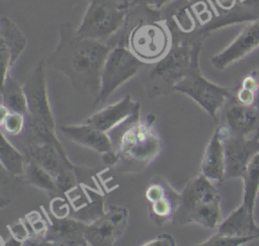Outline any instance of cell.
<instances>
[{"label": "cell", "instance_id": "obj_1", "mask_svg": "<svg viewBox=\"0 0 259 246\" xmlns=\"http://www.w3.org/2000/svg\"><path fill=\"white\" fill-rule=\"evenodd\" d=\"M110 50L104 42L80 36L76 28L65 21L59 26V42L48 64L66 76L76 91L95 99L100 92L101 74Z\"/></svg>", "mask_w": 259, "mask_h": 246}, {"label": "cell", "instance_id": "obj_2", "mask_svg": "<svg viewBox=\"0 0 259 246\" xmlns=\"http://www.w3.org/2000/svg\"><path fill=\"white\" fill-rule=\"evenodd\" d=\"M155 115L149 114L146 122L140 120V110L111 130L113 150L118 155V171H140L160 154L162 140L153 127Z\"/></svg>", "mask_w": 259, "mask_h": 246}, {"label": "cell", "instance_id": "obj_3", "mask_svg": "<svg viewBox=\"0 0 259 246\" xmlns=\"http://www.w3.org/2000/svg\"><path fill=\"white\" fill-rule=\"evenodd\" d=\"M222 221L221 196L212 181L203 174L191 178L181 192V199L172 224H197L213 229Z\"/></svg>", "mask_w": 259, "mask_h": 246}, {"label": "cell", "instance_id": "obj_4", "mask_svg": "<svg viewBox=\"0 0 259 246\" xmlns=\"http://www.w3.org/2000/svg\"><path fill=\"white\" fill-rule=\"evenodd\" d=\"M202 49V38L191 44L190 65L186 75L174 87L175 91L186 94L202 107L211 117L217 118L220 109L231 97L233 89L215 84L206 79L200 71L199 57Z\"/></svg>", "mask_w": 259, "mask_h": 246}, {"label": "cell", "instance_id": "obj_5", "mask_svg": "<svg viewBox=\"0 0 259 246\" xmlns=\"http://www.w3.org/2000/svg\"><path fill=\"white\" fill-rule=\"evenodd\" d=\"M191 44L187 39L173 38L166 55L154 63L144 80L145 90L150 98L169 95L175 91V85L188 71Z\"/></svg>", "mask_w": 259, "mask_h": 246}, {"label": "cell", "instance_id": "obj_6", "mask_svg": "<svg viewBox=\"0 0 259 246\" xmlns=\"http://www.w3.org/2000/svg\"><path fill=\"white\" fill-rule=\"evenodd\" d=\"M126 14L127 7L124 1L89 0L76 32L82 37L105 42L122 27Z\"/></svg>", "mask_w": 259, "mask_h": 246}, {"label": "cell", "instance_id": "obj_7", "mask_svg": "<svg viewBox=\"0 0 259 246\" xmlns=\"http://www.w3.org/2000/svg\"><path fill=\"white\" fill-rule=\"evenodd\" d=\"M171 45L172 33L168 25L158 21L140 22L127 36V48L144 63L159 61Z\"/></svg>", "mask_w": 259, "mask_h": 246}, {"label": "cell", "instance_id": "obj_8", "mask_svg": "<svg viewBox=\"0 0 259 246\" xmlns=\"http://www.w3.org/2000/svg\"><path fill=\"white\" fill-rule=\"evenodd\" d=\"M144 64L123 44L111 48L103 66L100 92L94 99V106L106 101L119 86L134 77Z\"/></svg>", "mask_w": 259, "mask_h": 246}, {"label": "cell", "instance_id": "obj_9", "mask_svg": "<svg viewBox=\"0 0 259 246\" xmlns=\"http://www.w3.org/2000/svg\"><path fill=\"white\" fill-rule=\"evenodd\" d=\"M23 90L27 100L28 112L26 120L40 124L56 132V122L50 104L44 60L41 59L32 74L23 85Z\"/></svg>", "mask_w": 259, "mask_h": 246}, {"label": "cell", "instance_id": "obj_10", "mask_svg": "<svg viewBox=\"0 0 259 246\" xmlns=\"http://www.w3.org/2000/svg\"><path fill=\"white\" fill-rule=\"evenodd\" d=\"M218 128L224 141L225 179L241 178L250 161L259 153V136H234L225 126Z\"/></svg>", "mask_w": 259, "mask_h": 246}, {"label": "cell", "instance_id": "obj_11", "mask_svg": "<svg viewBox=\"0 0 259 246\" xmlns=\"http://www.w3.org/2000/svg\"><path fill=\"white\" fill-rule=\"evenodd\" d=\"M128 212L123 207L109 206L100 217L87 224L85 238L88 245H112L124 233Z\"/></svg>", "mask_w": 259, "mask_h": 246}, {"label": "cell", "instance_id": "obj_12", "mask_svg": "<svg viewBox=\"0 0 259 246\" xmlns=\"http://www.w3.org/2000/svg\"><path fill=\"white\" fill-rule=\"evenodd\" d=\"M146 199L149 202V216L156 225L172 222L178 210L181 193H178L170 183L161 176H156L146 189Z\"/></svg>", "mask_w": 259, "mask_h": 246}, {"label": "cell", "instance_id": "obj_13", "mask_svg": "<svg viewBox=\"0 0 259 246\" xmlns=\"http://www.w3.org/2000/svg\"><path fill=\"white\" fill-rule=\"evenodd\" d=\"M257 48H259V19L247 22L240 33L211 58V65L218 70H224L244 59Z\"/></svg>", "mask_w": 259, "mask_h": 246}, {"label": "cell", "instance_id": "obj_14", "mask_svg": "<svg viewBox=\"0 0 259 246\" xmlns=\"http://www.w3.org/2000/svg\"><path fill=\"white\" fill-rule=\"evenodd\" d=\"M223 122L229 133L234 136H259V111L249 105L242 104L231 97L223 106Z\"/></svg>", "mask_w": 259, "mask_h": 246}, {"label": "cell", "instance_id": "obj_15", "mask_svg": "<svg viewBox=\"0 0 259 246\" xmlns=\"http://www.w3.org/2000/svg\"><path fill=\"white\" fill-rule=\"evenodd\" d=\"M26 47V37L20 28L9 17L2 16L0 20V52L2 81L10 74Z\"/></svg>", "mask_w": 259, "mask_h": 246}, {"label": "cell", "instance_id": "obj_16", "mask_svg": "<svg viewBox=\"0 0 259 246\" xmlns=\"http://www.w3.org/2000/svg\"><path fill=\"white\" fill-rule=\"evenodd\" d=\"M25 155L38 163L55 178L66 168H74L63 146H58L51 142L32 140L26 147Z\"/></svg>", "mask_w": 259, "mask_h": 246}, {"label": "cell", "instance_id": "obj_17", "mask_svg": "<svg viewBox=\"0 0 259 246\" xmlns=\"http://www.w3.org/2000/svg\"><path fill=\"white\" fill-rule=\"evenodd\" d=\"M46 241L49 245H88L85 238L87 224L73 218H50Z\"/></svg>", "mask_w": 259, "mask_h": 246}, {"label": "cell", "instance_id": "obj_18", "mask_svg": "<svg viewBox=\"0 0 259 246\" xmlns=\"http://www.w3.org/2000/svg\"><path fill=\"white\" fill-rule=\"evenodd\" d=\"M138 110H140L139 102L135 101L131 95H125L119 101L93 113L84 122L107 133Z\"/></svg>", "mask_w": 259, "mask_h": 246}, {"label": "cell", "instance_id": "obj_19", "mask_svg": "<svg viewBox=\"0 0 259 246\" xmlns=\"http://www.w3.org/2000/svg\"><path fill=\"white\" fill-rule=\"evenodd\" d=\"M61 132L72 142L104 154L113 150L110 136L86 122L82 125H65L60 127Z\"/></svg>", "mask_w": 259, "mask_h": 246}, {"label": "cell", "instance_id": "obj_20", "mask_svg": "<svg viewBox=\"0 0 259 246\" xmlns=\"http://www.w3.org/2000/svg\"><path fill=\"white\" fill-rule=\"evenodd\" d=\"M217 233L226 236L259 238V226L255 221V213L241 202L217 227Z\"/></svg>", "mask_w": 259, "mask_h": 246}, {"label": "cell", "instance_id": "obj_21", "mask_svg": "<svg viewBox=\"0 0 259 246\" xmlns=\"http://www.w3.org/2000/svg\"><path fill=\"white\" fill-rule=\"evenodd\" d=\"M200 173L211 181L222 182L225 180V149L224 141L217 127L204 149Z\"/></svg>", "mask_w": 259, "mask_h": 246}, {"label": "cell", "instance_id": "obj_22", "mask_svg": "<svg viewBox=\"0 0 259 246\" xmlns=\"http://www.w3.org/2000/svg\"><path fill=\"white\" fill-rule=\"evenodd\" d=\"M0 160L1 167L7 173V175L12 177H22L25 170L27 157L9 142L3 132H1Z\"/></svg>", "mask_w": 259, "mask_h": 246}, {"label": "cell", "instance_id": "obj_23", "mask_svg": "<svg viewBox=\"0 0 259 246\" xmlns=\"http://www.w3.org/2000/svg\"><path fill=\"white\" fill-rule=\"evenodd\" d=\"M1 103L8 107L10 111L20 112L27 115V100L23 86L10 75L2 81Z\"/></svg>", "mask_w": 259, "mask_h": 246}, {"label": "cell", "instance_id": "obj_24", "mask_svg": "<svg viewBox=\"0 0 259 246\" xmlns=\"http://www.w3.org/2000/svg\"><path fill=\"white\" fill-rule=\"evenodd\" d=\"M232 98L259 111V68L249 72L233 89Z\"/></svg>", "mask_w": 259, "mask_h": 246}, {"label": "cell", "instance_id": "obj_25", "mask_svg": "<svg viewBox=\"0 0 259 246\" xmlns=\"http://www.w3.org/2000/svg\"><path fill=\"white\" fill-rule=\"evenodd\" d=\"M24 182L49 193H58L59 189L55 177L34 160L27 158L24 173Z\"/></svg>", "mask_w": 259, "mask_h": 246}, {"label": "cell", "instance_id": "obj_26", "mask_svg": "<svg viewBox=\"0 0 259 246\" xmlns=\"http://www.w3.org/2000/svg\"><path fill=\"white\" fill-rule=\"evenodd\" d=\"M241 179L243 181L242 203L255 212V203L259 193V153L250 161Z\"/></svg>", "mask_w": 259, "mask_h": 246}, {"label": "cell", "instance_id": "obj_27", "mask_svg": "<svg viewBox=\"0 0 259 246\" xmlns=\"http://www.w3.org/2000/svg\"><path fill=\"white\" fill-rule=\"evenodd\" d=\"M26 122V115L20 112L10 111L5 118L0 120L1 129L4 134L16 136L23 130Z\"/></svg>", "mask_w": 259, "mask_h": 246}, {"label": "cell", "instance_id": "obj_28", "mask_svg": "<svg viewBox=\"0 0 259 246\" xmlns=\"http://www.w3.org/2000/svg\"><path fill=\"white\" fill-rule=\"evenodd\" d=\"M256 237H236V236H226V235H220L214 234L199 245L204 246H240L247 244L249 242H252L256 240Z\"/></svg>", "mask_w": 259, "mask_h": 246}, {"label": "cell", "instance_id": "obj_29", "mask_svg": "<svg viewBox=\"0 0 259 246\" xmlns=\"http://www.w3.org/2000/svg\"><path fill=\"white\" fill-rule=\"evenodd\" d=\"M55 179L60 193H65L77 185V177L73 167L66 168Z\"/></svg>", "mask_w": 259, "mask_h": 246}, {"label": "cell", "instance_id": "obj_30", "mask_svg": "<svg viewBox=\"0 0 259 246\" xmlns=\"http://www.w3.org/2000/svg\"><path fill=\"white\" fill-rule=\"evenodd\" d=\"M170 1H172V0H132L130 2L124 1V5L127 8L132 7V6H136V5H143V6L151 7L153 10H157Z\"/></svg>", "mask_w": 259, "mask_h": 246}, {"label": "cell", "instance_id": "obj_31", "mask_svg": "<svg viewBox=\"0 0 259 246\" xmlns=\"http://www.w3.org/2000/svg\"><path fill=\"white\" fill-rule=\"evenodd\" d=\"M175 244L176 243H175L174 238L170 234L164 233V234L157 236L155 239H153L151 241L143 243L142 245H144V246H164V245L174 246Z\"/></svg>", "mask_w": 259, "mask_h": 246}]
</instances>
